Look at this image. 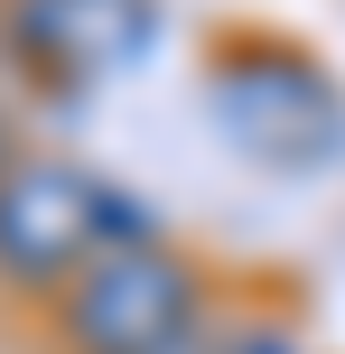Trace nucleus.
<instances>
[{
  "label": "nucleus",
  "mask_w": 345,
  "mask_h": 354,
  "mask_svg": "<svg viewBox=\"0 0 345 354\" xmlns=\"http://www.w3.org/2000/svg\"><path fill=\"white\" fill-rule=\"evenodd\" d=\"M215 317V289L178 243L103 252L75 289H56V336L66 354H159Z\"/></svg>",
  "instance_id": "nucleus-3"
},
{
  "label": "nucleus",
  "mask_w": 345,
  "mask_h": 354,
  "mask_svg": "<svg viewBox=\"0 0 345 354\" xmlns=\"http://www.w3.org/2000/svg\"><path fill=\"white\" fill-rule=\"evenodd\" d=\"M224 336H234V326H215V317H205L196 336H178V345H159V354H224Z\"/></svg>",
  "instance_id": "nucleus-6"
},
{
  "label": "nucleus",
  "mask_w": 345,
  "mask_h": 354,
  "mask_svg": "<svg viewBox=\"0 0 345 354\" xmlns=\"http://www.w3.org/2000/svg\"><path fill=\"white\" fill-rule=\"evenodd\" d=\"M224 354H317V345L299 336V326H234V336H224Z\"/></svg>",
  "instance_id": "nucleus-5"
},
{
  "label": "nucleus",
  "mask_w": 345,
  "mask_h": 354,
  "mask_svg": "<svg viewBox=\"0 0 345 354\" xmlns=\"http://www.w3.org/2000/svg\"><path fill=\"white\" fill-rule=\"evenodd\" d=\"M0 47H10L19 75H37L56 93H84L103 75H131L159 47V0H10Z\"/></svg>",
  "instance_id": "nucleus-4"
},
{
  "label": "nucleus",
  "mask_w": 345,
  "mask_h": 354,
  "mask_svg": "<svg viewBox=\"0 0 345 354\" xmlns=\"http://www.w3.org/2000/svg\"><path fill=\"white\" fill-rule=\"evenodd\" d=\"M140 243H168L159 214L75 159H19L0 177V280L10 289H75L103 252Z\"/></svg>",
  "instance_id": "nucleus-1"
},
{
  "label": "nucleus",
  "mask_w": 345,
  "mask_h": 354,
  "mask_svg": "<svg viewBox=\"0 0 345 354\" xmlns=\"http://www.w3.org/2000/svg\"><path fill=\"white\" fill-rule=\"evenodd\" d=\"M205 112L234 149H252L261 168H327L345 159V93L317 56H299L290 37H234L205 66Z\"/></svg>",
  "instance_id": "nucleus-2"
},
{
  "label": "nucleus",
  "mask_w": 345,
  "mask_h": 354,
  "mask_svg": "<svg viewBox=\"0 0 345 354\" xmlns=\"http://www.w3.org/2000/svg\"><path fill=\"white\" fill-rule=\"evenodd\" d=\"M19 168V131H10V112H0V177Z\"/></svg>",
  "instance_id": "nucleus-7"
}]
</instances>
